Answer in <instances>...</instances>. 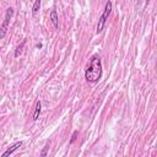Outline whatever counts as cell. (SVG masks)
Masks as SVG:
<instances>
[{
  "mask_svg": "<svg viewBox=\"0 0 157 157\" xmlns=\"http://www.w3.org/2000/svg\"><path fill=\"white\" fill-rule=\"evenodd\" d=\"M85 77L91 84L100 81V78L102 77V63L98 55H93L91 58L90 65L85 71Z\"/></svg>",
  "mask_w": 157,
  "mask_h": 157,
  "instance_id": "6da1fadb",
  "label": "cell"
},
{
  "mask_svg": "<svg viewBox=\"0 0 157 157\" xmlns=\"http://www.w3.org/2000/svg\"><path fill=\"white\" fill-rule=\"evenodd\" d=\"M110 11H112V3L107 1L104 12H103V15L100 17V20H98V23H97V33H101V32L103 31V28H104V26H106L107 20H108V16L110 15Z\"/></svg>",
  "mask_w": 157,
  "mask_h": 157,
  "instance_id": "7a4b0ae2",
  "label": "cell"
},
{
  "mask_svg": "<svg viewBox=\"0 0 157 157\" xmlns=\"http://www.w3.org/2000/svg\"><path fill=\"white\" fill-rule=\"evenodd\" d=\"M12 14H14V9H12V7H9V9L6 10L5 20H4V22L1 25V28H0V38H4V37H5L7 27H9V25H10V20L12 17Z\"/></svg>",
  "mask_w": 157,
  "mask_h": 157,
  "instance_id": "3957f363",
  "label": "cell"
},
{
  "mask_svg": "<svg viewBox=\"0 0 157 157\" xmlns=\"http://www.w3.org/2000/svg\"><path fill=\"white\" fill-rule=\"evenodd\" d=\"M21 146H22V141H19V142L14 144V145H12L11 147H9L5 152H4V154L1 155V157H7V156H10L11 154H14V152H15L16 150H17L19 147H21Z\"/></svg>",
  "mask_w": 157,
  "mask_h": 157,
  "instance_id": "277c9868",
  "label": "cell"
},
{
  "mask_svg": "<svg viewBox=\"0 0 157 157\" xmlns=\"http://www.w3.org/2000/svg\"><path fill=\"white\" fill-rule=\"evenodd\" d=\"M42 112V103L39 101H37L36 103V108H35V113H33V120H37L39 118V114Z\"/></svg>",
  "mask_w": 157,
  "mask_h": 157,
  "instance_id": "5b68a950",
  "label": "cell"
},
{
  "mask_svg": "<svg viewBox=\"0 0 157 157\" xmlns=\"http://www.w3.org/2000/svg\"><path fill=\"white\" fill-rule=\"evenodd\" d=\"M51 20H52L53 25H54V27H55V28H59V22H58V14H57L55 10H52V12H51Z\"/></svg>",
  "mask_w": 157,
  "mask_h": 157,
  "instance_id": "8992f818",
  "label": "cell"
},
{
  "mask_svg": "<svg viewBox=\"0 0 157 157\" xmlns=\"http://www.w3.org/2000/svg\"><path fill=\"white\" fill-rule=\"evenodd\" d=\"M41 0H35V4H33V7H32V14L36 15L37 12H38L39 10V7H41Z\"/></svg>",
  "mask_w": 157,
  "mask_h": 157,
  "instance_id": "52a82bcc",
  "label": "cell"
},
{
  "mask_svg": "<svg viewBox=\"0 0 157 157\" xmlns=\"http://www.w3.org/2000/svg\"><path fill=\"white\" fill-rule=\"evenodd\" d=\"M25 44H26V41L23 39V41H22V43L20 44L17 48H16V51H15V58H17V57H19V55L22 53V48L25 47Z\"/></svg>",
  "mask_w": 157,
  "mask_h": 157,
  "instance_id": "ba28073f",
  "label": "cell"
},
{
  "mask_svg": "<svg viewBox=\"0 0 157 157\" xmlns=\"http://www.w3.org/2000/svg\"><path fill=\"white\" fill-rule=\"evenodd\" d=\"M49 147H51V142H47V144H45V146H44V148H43V151L41 152V156L44 157L45 155H47V152H48V150H49Z\"/></svg>",
  "mask_w": 157,
  "mask_h": 157,
  "instance_id": "9c48e42d",
  "label": "cell"
},
{
  "mask_svg": "<svg viewBox=\"0 0 157 157\" xmlns=\"http://www.w3.org/2000/svg\"><path fill=\"white\" fill-rule=\"evenodd\" d=\"M76 136H77V131H74L73 138H71V140H70V144H73L74 141H75V140H76Z\"/></svg>",
  "mask_w": 157,
  "mask_h": 157,
  "instance_id": "30bf717a",
  "label": "cell"
},
{
  "mask_svg": "<svg viewBox=\"0 0 157 157\" xmlns=\"http://www.w3.org/2000/svg\"><path fill=\"white\" fill-rule=\"evenodd\" d=\"M156 148H157V144H156Z\"/></svg>",
  "mask_w": 157,
  "mask_h": 157,
  "instance_id": "8fae6325",
  "label": "cell"
}]
</instances>
